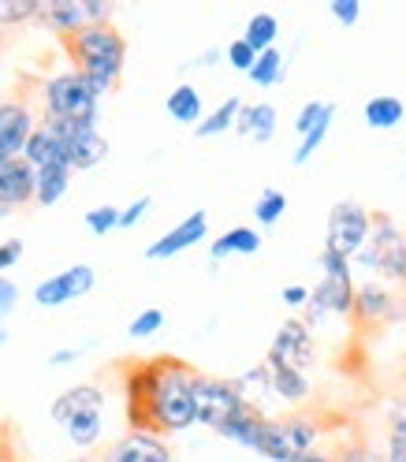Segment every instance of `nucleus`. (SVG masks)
I'll list each match as a JSON object with an SVG mask.
<instances>
[{
  "label": "nucleus",
  "mask_w": 406,
  "mask_h": 462,
  "mask_svg": "<svg viewBox=\"0 0 406 462\" xmlns=\"http://www.w3.org/2000/svg\"><path fill=\"white\" fill-rule=\"evenodd\" d=\"M261 414H265V411L254 407V402H246L239 414H231V418L217 429V437H224V440H231V444H239V448H250V437H254V429H257Z\"/></svg>",
  "instance_id": "c756f323"
},
{
  "label": "nucleus",
  "mask_w": 406,
  "mask_h": 462,
  "mask_svg": "<svg viewBox=\"0 0 406 462\" xmlns=\"http://www.w3.org/2000/svg\"><path fill=\"white\" fill-rule=\"evenodd\" d=\"M23 161L31 164L34 171L42 168H56V164H68V146L60 138H56L52 131H45L42 124L34 127V134L26 138V146H23ZM71 168V164H68Z\"/></svg>",
  "instance_id": "aec40b11"
},
{
  "label": "nucleus",
  "mask_w": 406,
  "mask_h": 462,
  "mask_svg": "<svg viewBox=\"0 0 406 462\" xmlns=\"http://www.w3.org/2000/svg\"><path fill=\"white\" fill-rule=\"evenodd\" d=\"M164 328V310H157V306H146L142 310L134 321L127 325V332L134 336V339H146V336H153V332H161Z\"/></svg>",
  "instance_id": "c9c22d12"
},
{
  "label": "nucleus",
  "mask_w": 406,
  "mask_h": 462,
  "mask_svg": "<svg viewBox=\"0 0 406 462\" xmlns=\"http://www.w3.org/2000/svg\"><path fill=\"white\" fill-rule=\"evenodd\" d=\"M38 97H42V116H49V120H71V124H94V127L101 120V97L75 68L49 75L38 86Z\"/></svg>",
  "instance_id": "20e7f679"
},
{
  "label": "nucleus",
  "mask_w": 406,
  "mask_h": 462,
  "mask_svg": "<svg viewBox=\"0 0 406 462\" xmlns=\"http://www.w3.org/2000/svg\"><path fill=\"white\" fill-rule=\"evenodd\" d=\"M362 116H365V124H369L373 131H395V127L406 120V105H402V97H395V94H376V97L365 101Z\"/></svg>",
  "instance_id": "b1692460"
},
{
  "label": "nucleus",
  "mask_w": 406,
  "mask_h": 462,
  "mask_svg": "<svg viewBox=\"0 0 406 462\" xmlns=\"http://www.w3.org/2000/svg\"><path fill=\"white\" fill-rule=\"evenodd\" d=\"M105 402H108L105 388L94 384V381H86V384H71L68 392L56 395L52 407H49V414H52L56 425H68V421L78 418V414H97V411H105Z\"/></svg>",
  "instance_id": "2eb2a0df"
},
{
  "label": "nucleus",
  "mask_w": 406,
  "mask_h": 462,
  "mask_svg": "<svg viewBox=\"0 0 406 462\" xmlns=\"http://www.w3.org/2000/svg\"><path fill=\"white\" fill-rule=\"evenodd\" d=\"M194 381L198 369L180 355H157V384L150 395V421L157 437H180L194 425Z\"/></svg>",
  "instance_id": "f03ea898"
},
{
  "label": "nucleus",
  "mask_w": 406,
  "mask_h": 462,
  "mask_svg": "<svg viewBox=\"0 0 406 462\" xmlns=\"http://www.w3.org/2000/svg\"><path fill=\"white\" fill-rule=\"evenodd\" d=\"M8 217H12V209H8V206H0V220H8Z\"/></svg>",
  "instance_id": "5fc2aeb1"
},
{
  "label": "nucleus",
  "mask_w": 406,
  "mask_h": 462,
  "mask_svg": "<svg viewBox=\"0 0 406 462\" xmlns=\"http://www.w3.org/2000/svg\"><path fill=\"white\" fill-rule=\"evenodd\" d=\"M332 116H336V105L328 101V105H325V112H321V120H317V124H313V131L299 138V150L291 153V164H295V168L309 164V157H313L317 150H321V146H325V138H328V127H332Z\"/></svg>",
  "instance_id": "2f4dec72"
},
{
  "label": "nucleus",
  "mask_w": 406,
  "mask_h": 462,
  "mask_svg": "<svg viewBox=\"0 0 406 462\" xmlns=\"http://www.w3.org/2000/svg\"><path fill=\"white\" fill-rule=\"evenodd\" d=\"M287 462H336V451L328 448H313V451H295Z\"/></svg>",
  "instance_id": "8fccbe9b"
},
{
  "label": "nucleus",
  "mask_w": 406,
  "mask_h": 462,
  "mask_svg": "<svg viewBox=\"0 0 406 462\" xmlns=\"http://www.w3.org/2000/svg\"><path fill=\"white\" fill-rule=\"evenodd\" d=\"M276 38H280V19L272 12H254L246 19V31H243V42L254 49V52H265V49H276Z\"/></svg>",
  "instance_id": "bb28decb"
},
{
  "label": "nucleus",
  "mask_w": 406,
  "mask_h": 462,
  "mask_svg": "<svg viewBox=\"0 0 406 462\" xmlns=\"http://www.w3.org/2000/svg\"><path fill=\"white\" fill-rule=\"evenodd\" d=\"M64 462H101L97 455H75V458H64Z\"/></svg>",
  "instance_id": "603ef678"
},
{
  "label": "nucleus",
  "mask_w": 406,
  "mask_h": 462,
  "mask_svg": "<svg viewBox=\"0 0 406 462\" xmlns=\"http://www.w3.org/2000/svg\"><path fill=\"white\" fill-rule=\"evenodd\" d=\"M235 384L246 395V402H254V407H257V395H269V369H265V362H257L254 369L243 373V377H235Z\"/></svg>",
  "instance_id": "f704fd0d"
},
{
  "label": "nucleus",
  "mask_w": 406,
  "mask_h": 462,
  "mask_svg": "<svg viewBox=\"0 0 406 462\" xmlns=\"http://www.w3.org/2000/svg\"><path fill=\"white\" fill-rule=\"evenodd\" d=\"M369 227H373V213L362 206V201H336L328 209V227H325V250L351 257L369 243Z\"/></svg>",
  "instance_id": "0eeeda50"
},
{
  "label": "nucleus",
  "mask_w": 406,
  "mask_h": 462,
  "mask_svg": "<svg viewBox=\"0 0 406 462\" xmlns=\"http://www.w3.org/2000/svg\"><path fill=\"white\" fill-rule=\"evenodd\" d=\"M0 206H8L12 213L34 206V168L23 157L0 161Z\"/></svg>",
  "instance_id": "dca6fc26"
},
{
  "label": "nucleus",
  "mask_w": 406,
  "mask_h": 462,
  "mask_svg": "<svg viewBox=\"0 0 406 462\" xmlns=\"http://www.w3.org/2000/svg\"><path fill=\"white\" fill-rule=\"evenodd\" d=\"M351 265L406 287V227L392 213H373L369 243L351 257Z\"/></svg>",
  "instance_id": "7ed1b4c3"
},
{
  "label": "nucleus",
  "mask_w": 406,
  "mask_h": 462,
  "mask_svg": "<svg viewBox=\"0 0 406 462\" xmlns=\"http://www.w3.org/2000/svg\"><path fill=\"white\" fill-rule=\"evenodd\" d=\"M351 321L358 328H388L406 321V299L395 295L388 283L381 280H365L355 283V306H351Z\"/></svg>",
  "instance_id": "6e6552de"
},
{
  "label": "nucleus",
  "mask_w": 406,
  "mask_h": 462,
  "mask_svg": "<svg viewBox=\"0 0 406 462\" xmlns=\"http://www.w3.org/2000/svg\"><path fill=\"white\" fill-rule=\"evenodd\" d=\"M265 369H269V395L280 399L283 407H306V402L313 399L309 373H299V369L272 362V358H265Z\"/></svg>",
  "instance_id": "f3484780"
},
{
  "label": "nucleus",
  "mask_w": 406,
  "mask_h": 462,
  "mask_svg": "<svg viewBox=\"0 0 406 462\" xmlns=\"http://www.w3.org/2000/svg\"><path fill=\"white\" fill-rule=\"evenodd\" d=\"M112 15H115L112 0H38L34 23H42L56 38H71L82 26L112 23Z\"/></svg>",
  "instance_id": "39448f33"
},
{
  "label": "nucleus",
  "mask_w": 406,
  "mask_h": 462,
  "mask_svg": "<svg viewBox=\"0 0 406 462\" xmlns=\"http://www.w3.org/2000/svg\"><path fill=\"white\" fill-rule=\"evenodd\" d=\"M164 112H168L176 124L198 127V124H201V116H206V108H201V94H198V86H194V82H180L176 90L168 94Z\"/></svg>",
  "instance_id": "5701e85b"
},
{
  "label": "nucleus",
  "mask_w": 406,
  "mask_h": 462,
  "mask_svg": "<svg viewBox=\"0 0 406 462\" xmlns=\"http://www.w3.org/2000/svg\"><path fill=\"white\" fill-rule=\"evenodd\" d=\"M94 283H97L94 265H71V269H64V273L45 276V280L34 287V302H38L42 310L68 306V302H75V299H82V295H90Z\"/></svg>",
  "instance_id": "9b49d317"
},
{
  "label": "nucleus",
  "mask_w": 406,
  "mask_h": 462,
  "mask_svg": "<svg viewBox=\"0 0 406 462\" xmlns=\"http://www.w3.org/2000/svg\"><path fill=\"white\" fill-rule=\"evenodd\" d=\"M250 451L269 458V462H287L295 451H291V440H287V429H283V418H272V414H261L254 437H250Z\"/></svg>",
  "instance_id": "6ab92c4d"
},
{
  "label": "nucleus",
  "mask_w": 406,
  "mask_h": 462,
  "mask_svg": "<svg viewBox=\"0 0 406 462\" xmlns=\"http://www.w3.org/2000/svg\"><path fill=\"white\" fill-rule=\"evenodd\" d=\"M280 299H283L287 310H302V306L309 302V287H302V283H287Z\"/></svg>",
  "instance_id": "de8ad7c7"
},
{
  "label": "nucleus",
  "mask_w": 406,
  "mask_h": 462,
  "mask_svg": "<svg viewBox=\"0 0 406 462\" xmlns=\"http://www.w3.org/2000/svg\"><path fill=\"white\" fill-rule=\"evenodd\" d=\"M19 257H23V239H5L0 243V276H5Z\"/></svg>",
  "instance_id": "49530a36"
},
{
  "label": "nucleus",
  "mask_w": 406,
  "mask_h": 462,
  "mask_svg": "<svg viewBox=\"0 0 406 462\" xmlns=\"http://www.w3.org/2000/svg\"><path fill=\"white\" fill-rule=\"evenodd\" d=\"M19 306V287H15V280H8V276H0V321L12 313Z\"/></svg>",
  "instance_id": "a18cd8bd"
},
{
  "label": "nucleus",
  "mask_w": 406,
  "mask_h": 462,
  "mask_svg": "<svg viewBox=\"0 0 406 462\" xmlns=\"http://www.w3.org/2000/svg\"><path fill=\"white\" fill-rule=\"evenodd\" d=\"M38 15V0H0V34L12 31V26L34 23Z\"/></svg>",
  "instance_id": "72a5a7b5"
},
{
  "label": "nucleus",
  "mask_w": 406,
  "mask_h": 462,
  "mask_svg": "<svg viewBox=\"0 0 406 462\" xmlns=\"http://www.w3.org/2000/svg\"><path fill=\"white\" fill-rule=\"evenodd\" d=\"M71 176L75 171L68 168V164H56V168H42V171H34V206H56L64 194H68V187H71Z\"/></svg>",
  "instance_id": "393cba45"
},
{
  "label": "nucleus",
  "mask_w": 406,
  "mask_h": 462,
  "mask_svg": "<svg viewBox=\"0 0 406 462\" xmlns=\"http://www.w3.org/2000/svg\"><path fill=\"white\" fill-rule=\"evenodd\" d=\"M0 161H5V157H0Z\"/></svg>",
  "instance_id": "13d9d810"
},
{
  "label": "nucleus",
  "mask_w": 406,
  "mask_h": 462,
  "mask_svg": "<svg viewBox=\"0 0 406 462\" xmlns=\"http://www.w3.org/2000/svg\"><path fill=\"white\" fill-rule=\"evenodd\" d=\"M246 407V395L239 392V384L231 377H209V373H198L194 381V425L206 429H220L231 414H239Z\"/></svg>",
  "instance_id": "423d86ee"
},
{
  "label": "nucleus",
  "mask_w": 406,
  "mask_h": 462,
  "mask_svg": "<svg viewBox=\"0 0 406 462\" xmlns=\"http://www.w3.org/2000/svg\"><path fill=\"white\" fill-rule=\"evenodd\" d=\"M86 227H90L94 236H108V231L120 227V209H115V206H97V209H90V213H86Z\"/></svg>",
  "instance_id": "e433bc0d"
},
{
  "label": "nucleus",
  "mask_w": 406,
  "mask_h": 462,
  "mask_svg": "<svg viewBox=\"0 0 406 462\" xmlns=\"http://www.w3.org/2000/svg\"><path fill=\"white\" fill-rule=\"evenodd\" d=\"M325 105H328V101H317V97H313V101H306V105L299 108V116H295V134H299V138L313 131V124H317V120H321V112H325Z\"/></svg>",
  "instance_id": "37998d69"
},
{
  "label": "nucleus",
  "mask_w": 406,
  "mask_h": 462,
  "mask_svg": "<svg viewBox=\"0 0 406 462\" xmlns=\"http://www.w3.org/2000/svg\"><path fill=\"white\" fill-rule=\"evenodd\" d=\"M317 265H321V273L328 280H355V265L346 262V257L332 254V250H321V257H317Z\"/></svg>",
  "instance_id": "4c0bfd02"
},
{
  "label": "nucleus",
  "mask_w": 406,
  "mask_h": 462,
  "mask_svg": "<svg viewBox=\"0 0 406 462\" xmlns=\"http://www.w3.org/2000/svg\"><path fill=\"white\" fill-rule=\"evenodd\" d=\"M71 68L90 82V90L97 97H108L115 86L124 82V68H127V38L115 31V23H101V26H82L71 38H60Z\"/></svg>",
  "instance_id": "f257e3e1"
},
{
  "label": "nucleus",
  "mask_w": 406,
  "mask_h": 462,
  "mask_svg": "<svg viewBox=\"0 0 406 462\" xmlns=\"http://www.w3.org/2000/svg\"><path fill=\"white\" fill-rule=\"evenodd\" d=\"M239 108H243V97H227V101H220L209 116H201V124L194 127V134H198V138H217V134H224V131H235V116H239Z\"/></svg>",
  "instance_id": "7c9ffc66"
},
{
  "label": "nucleus",
  "mask_w": 406,
  "mask_h": 462,
  "mask_svg": "<svg viewBox=\"0 0 406 462\" xmlns=\"http://www.w3.org/2000/svg\"><path fill=\"white\" fill-rule=\"evenodd\" d=\"M388 437L406 440V395H395L388 402Z\"/></svg>",
  "instance_id": "79ce46f5"
},
{
  "label": "nucleus",
  "mask_w": 406,
  "mask_h": 462,
  "mask_svg": "<svg viewBox=\"0 0 406 462\" xmlns=\"http://www.w3.org/2000/svg\"><path fill=\"white\" fill-rule=\"evenodd\" d=\"M351 306H355V280H321L309 291V302L302 306V317L299 321L317 332L328 317H351Z\"/></svg>",
  "instance_id": "1a4fd4ad"
},
{
  "label": "nucleus",
  "mask_w": 406,
  "mask_h": 462,
  "mask_svg": "<svg viewBox=\"0 0 406 462\" xmlns=\"http://www.w3.org/2000/svg\"><path fill=\"white\" fill-rule=\"evenodd\" d=\"M153 209V198L150 194H142V198H134L127 209H120V227H138L142 220H146V213Z\"/></svg>",
  "instance_id": "c03bdc74"
},
{
  "label": "nucleus",
  "mask_w": 406,
  "mask_h": 462,
  "mask_svg": "<svg viewBox=\"0 0 406 462\" xmlns=\"http://www.w3.org/2000/svg\"><path fill=\"white\" fill-rule=\"evenodd\" d=\"M8 339H12V332H8L5 325H0V346H8Z\"/></svg>",
  "instance_id": "864d4df0"
},
{
  "label": "nucleus",
  "mask_w": 406,
  "mask_h": 462,
  "mask_svg": "<svg viewBox=\"0 0 406 462\" xmlns=\"http://www.w3.org/2000/svg\"><path fill=\"white\" fill-rule=\"evenodd\" d=\"M276 124H280L276 105H269V101L246 105V101H243V108H239V116H235V134L254 138L257 146H265V142L276 138Z\"/></svg>",
  "instance_id": "a211bd4d"
},
{
  "label": "nucleus",
  "mask_w": 406,
  "mask_h": 462,
  "mask_svg": "<svg viewBox=\"0 0 406 462\" xmlns=\"http://www.w3.org/2000/svg\"><path fill=\"white\" fill-rule=\"evenodd\" d=\"M34 127H38V116L23 94L0 101V157L5 161L23 157V146L34 134Z\"/></svg>",
  "instance_id": "f8f14e48"
},
{
  "label": "nucleus",
  "mask_w": 406,
  "mask_h": 462,
  "mask_svg": "<svg viewBox=\"0 0 406 462\" xmlns=\"http://www.w3.org/2000/svg\"><path fill=\"white\" fill-rule=\"evenodd\" d=\"M336 462H384V455L373 451V444H365V440H351L336 451Z\"/></svg>",
  "instance_id": "58836bf2"
},
{
  "label": "nucleus",
  "mask_w": 406,
  "mask_h": 462,
  "mask_svg": "<svg viewBox=\"0 0 406 462\" xmlns=\"http://www.w3.org/2000/svg\"><path fill=\"white\" fill-rule=\"evenodd\" d=\"M209 239V213L206 209H194L190 217H183L171 231H164V236L157 243L146 246V257L150 262H168V257H176L198 243H206Z\"/></svg>",
  "instance_id": "4468645a"
},
{
  "label": "nucleus",
  "mask_w": 406,
  "mask_h": 462,
  "mask_svg": "<svg viewBox=\"0 0 406 462\" xmlns=\"http://www.w3.org/2000/svg\"><path fill=\"white\" fill-rule=\"evenodd\" d=\"M0 49H5V34H0Z\"/></svg>",
  "instance_id": "4d7b16f0"
},
{
  "label": "nucleus",
  "mask_w": 406,
  "mask_h": 462,
  "mask_svg": "<svg viewBox=\"0 0 406 462\" xmlns=\"http://www.w3.org/2000/svg\"><path fill=\"white\" fill-rule=\"evenodd\" d=\"M257 250H261V231L239 224V227H227L224 236H217V239L209 243V262L217 265V262H227V257H235V254L250 257V254H257Z\"/></svg>",
  "instance_id": "4be33fe9"
},
{
  "label": "nucleus",
  "mask_w": 406,
  "mask_h": 462,
  "mask_svg": "<svg viewBox=\"0 0 406 462\" xmlns=\"http://www.w3.org/2000/svg\"><path fill=\"white\" fill-rule=\"evenodd\" d=\"M283 429H287V440H291V451L321 448V421H317L313 414H287Z\"/></svg>",
  "instance_id": "c85d7f7f"
},
{
  "label": "nucleus",
  "mask_w": 406,
  "mask_h": 462,
  "mask_svg": "<svg viewBox=\"0 0 406 462\" xmlns=\"http://www.w3.org/2000/svg\"><path fill=\"white\" fill-rule=\"evenodd\" d=\"M82 355H86V346H56V351L49 355V365H52V369H60V365L78 362Z\"/></svg>",
  "instance_id": "09e8293b"
},
{
  "label": "nucleus",
  "mask_w": 406,
  "mask_h": 462,
  "mask_svg": "<svg viewBox=\"0 0 406 462\" xmlns=\"http://www.w3.org/2000/svg\"><path fill=\"white\" fill-rule=\"evenodd\" d=\"M287 213V194L283 190H276V187H265L257 194V201H254V220L261 224V227H272V224H280V217Z\"/></svg>",
  "instance_id": "473e14b6"
},
{
  "label": "nucleus",
  "mask_w": 406,
  "mask_h": 462,
  "mask_svg": "<svg viewBox=\"0 0 406 462\" xmlns=\"http://www.w3.org/2000/svg\"><path fill=\"white\" fill-rule=\"evenodd\" d=\"M15 462H34V458H15Z\"/></svg>",
  "instance_id": "6e6d98bb"
},
{
  "label": "nucleus",
  "mask_w": 406,
  "mask_h": 462,
  "mask_svg": "<svg viewBox=\"0 0 406 462\" xmlns=\"http://www.w3.org/2000/svg\"><path fill=\"white\" fill-rule=\"evenodd\" d=\"M60 429L68 432V440H71L75 448L90 451V448H97L101 437H105V411H97V414H78V418H71V421L60 425Z\"/></svg>",
  "instance_id": "cd10ccee"
},
{
  "label": "nucleus",
  "mask_w": 406,
  "mask_h": 462,
  "mask_svg": "<svg viewBox=\"0 0 406 462\" xmlns=\"http://www.w3.org/2000/svg\"><path fill=\"white\" fill-rule=\"evenodd\" d=\"M224 56H227V64L235 68V71H243V75H246V71L254 68V60H257V52H254V49H250L243 38H235V42H231V45L224 49Z\"/></svg>",
  "instance_id": "a19ab883"
},
{
  "label": "nucleus",
  "mask_w": 406,
  "mask_h": 462,
  "mask_svg": "<svg viewBox=\"0 0 406 462\" xmlns=\"http://www.w3.org/2000/svg\"><path fill=\"white\" fill-rule=\"evenodd\" d=\"M97 458L101 462H176V451H171L168 437H157V432H124Z\"/></svg>",
  "instance_id": "ddd939ff"
},
{
  "label": "nucleus",
  "mask_w": 406,
  "mask_h": 462,
  "mask_svg": "<svg viewBox=\"0 0 406 462\" xmlns=\"http://www.w3.org/2000/svg\"><path fill=\"white\" fill-rule=\"evenodd\" d=\"M328 15L339 26H358L362 19V0H328Z\"/></svg>",
  "instance_id": "ea45409f"
},
{
  "label": "nucleus",
  "mask_w": 406,
  "mask_h": 462,
  "mask_svg": "<svg viewBox=\"0 0 406 462\" xmlns=\"http://www.w3.org/2000/svg\"><path fill=\"white\" fill-rule=\"evenodd\" d=\"M246 79L254 86H261V90H269V86H280L287 79V56L280 49H265V52H257V60L254 68L246 71Z\"/></svg>",
  "instance_id": "a878e982"
},
{
  "label": "nucleus",
  "mask_w": 406,
  "mask_h": 462,
  "mask_svg": "<svg viewBox=\"0 0 406 462\" xmlns=\"http://www.w3.org/2000/svg\"><path fill=\"white\" fill-rule=\"evenodd\" d=\"M108 157V138L101 134V127H86L68 142V164L71 171H86V168H97Z\"/></svg>",
  "instance_id": "412c9836"
},
{
  "label": "nucleus",
  "mask_w": 406,
  "mask_h": 462,
  "mask_svg": "<svg viewBox=\"0 0 406 462\" xmlns=\"http://www.w3.org/2000/svg\"><path fill=\"white\" fill-rule=\"evenodd\" d=\"M272 362H283L299 373H309L317 365V343H313V332L299 321V317H287V321L276 328L272 343H269V355Z\"/></svg>",
  "instance_id": "9d476101"
},
{
  "label": "nucleus",
  "mask_w": 406,
  "mask_h": 462,
  "mask_svg": "<svg viewBox=\"0 0 406 462\" xmlns=\"http://www.w3.org/2000/svg\"><path fill=\"white\" fill-rule=\"evenodd\" d=\"M220 56H224V52H220V49L213 45V49H206L201 56H194V64H183V68H213V64L220 60Z\"/></svg>",
  "instance_id": "3c124183"
}]
</instances>
